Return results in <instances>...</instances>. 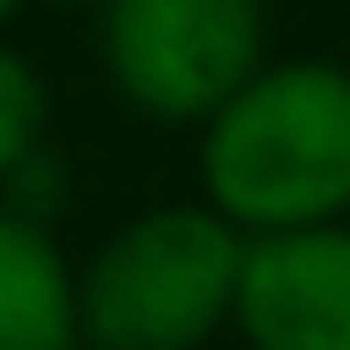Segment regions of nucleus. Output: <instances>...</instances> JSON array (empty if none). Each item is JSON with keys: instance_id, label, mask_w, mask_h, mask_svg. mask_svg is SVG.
<instances>
[{"instance_id": "2", "label": "nucleus", "mask_w": 350, "mask_h": 350, "mask_svg": "<svg viewBox=\"0 0 350 350\" xmlns=\"http://www.w3.org/2000/svg\"><path fill=\"white\" fill-rule=\"evenodd\" d=\"M243 236L200 200H165L122 221L79 265L86 350H208L236 314Z\"/></svg>"}, {"instance_id": "3", "label": "nucleus", "mask_w": 350, "mask_h": 350, "mask_svg": "<svg viewBox=\"0 0 350 350\" xmlns=\"http://www.w3.org/2000/svg\"><path fill=\"white\" fill-rule=\"evenodd\" d=\"M265 65V0H100V72L165 129H200Z\"/></svg>"}, {"instance_id": "1", "label": "nucleus", "mask_w": 350, "mask_h": 350, "mask_svg": "<svg viewBox=\"0 0 350 350\" xmlns=\"http://www.w3.org/2000/svg\"><path fill=\"white\" fill-rule=\"evenodd\" d=\"M200 208L243 243L350 221V65L265 57L200 122Z\"/></svg>"}, {"instance_id": "5", "label": "nucleus", "mask_w": 350, "mask_h": 350, "mask_svg": "<svg viewBox=\"0 0 350 350\" xmlns=\"http://www.w3.org/2000/svg\"><path fill=\"white\" fill-rule=\"evenodd\" d=\"M0 350H86L79 343V265L57 229L0 208Z\"/></svg>"}, {"instance_id": "7", "label": "nucleus", "mask_w": 350, "mask_h": 350, "mask_svg": "<svg viewBox=\"0 0 350 350\" xmlns=\"http://www.w3.org/2000/svg\"><path fill=\"white\" fill-rule=\"evenodd\" d=\"M22 8H29V0H0V29H8L14 14H22Z\"/></svg>"}, {"instance_id": "6", "label": "nucleus", "mask_w": 350, "mask_h": 350, "mask_svg": "<svg viewBox=\"0 0 350 350\" xmlns=\"http://www.w3.org/2000/svg\"><path fill=\"white\" fill-rule=\"evenodd\" d=\"M51 143V86L43 72L0 36V179Z\"/></svg>"}, {"instance_id": "4", "label": "nucleus", "mask_w": 350, "mask_h": 350, "mask_svg": "<svg viewBox=\"0 0 350 350\" xmlns=\"http://www.w3.org/2000/svg\"><path fill=\"white\" fill-rule=\"evenodd\" d=\"M229 329L250 350H350V221L250 236Z\"/></svg>"}]
</instances>
